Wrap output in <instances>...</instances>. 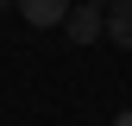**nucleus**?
Returning <instances> with one entry per match:
<instances>
[{
  "label": "nucleus",
  "instance_id": "obj_1",
  "mask_svg": "<svg viewBox=\"0 0 132 126\" xmlns=\"http://www.w3.org/2000/svg\"><path fill=\"white\" fill-rule=\"evenodd\" d=\"M63 32H69V44H94V38H107V13L82 0V6L69 13V19H63Z\"/></svg>",
  "mask_w": 132,
  "mask_h": 126
},
{
  "label": "nucleus",
  "instance_id": "obj_2",
  "mask_svg": "<svg viewBox=\"0 0 132 126\" xmlns=\"http://www.w3.org/2000/svg\"><path fill=\"white\" fill-rule=\"evenodd\" d=\"M13 6H19L31 25H63L69 19V0H13Z\"/></svg>",
  "mask_w": 132,
  "mask_h": 126
},
{
  "label": "nucleus",
  "instance_id": "obj_3",
  "mask_svg": "<svg viewBox=\"0 0 132 126\" xmlns=\"http://www.w3.org/2000/svg\"><path fill=\"white\" fill-rule=\"evenodd\" d=\"M107 38L120 44V51H132V0H113L107 6Z\"/></svg>",
  "mask_w": 132,
  "mask_h": 126
},
{
  "label": "nucleus",
  "instance_id": "obj_4",
  "mask_svg": "<svg viewBox=\"0 0 132 126\" xmlns=\"http://www.w3.org/2000/svg\"><path fill=\"white\" fill-rule=\"evenodd\" d=\"M113 126H132V107H126V114H120V120H113Z\"/></svg>",
  "mask_w": 132,
  "mask_h": 126
},
{
  "label": "nucleus",
  "instance_id": "obj_5",
  "mask_svg": "<svg viewBox=\"0 0 132 126\" xmlns=\"http://www.w3.org/2000/svg\"><path fill=\"white\" fill-rule=\"evenodd\" d=\"M88 6H113V0H88Z\"/></svg>",
  "mask_w": 132,
  "mask_h": 126
},
{
  "label": "nucleus",
  "instance_id": "obj_6",
  "mask_svg": "<svg viewBox=\"0 0 132 126\" xmlns=\"http://www.w3.org/2000/svg\"><path fill=\"white\" fill-rule=\"evenodd\" d=\"M6 6H13V0H0V13H6Z\"/></svg>",
  "mask_w": 132,
  "mask_h": 126
}]
</instances>
